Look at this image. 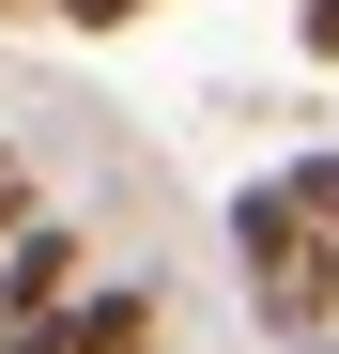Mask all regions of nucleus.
<instances>
[{
    "mask_svg": "<svg viewBox=\"0 0 339 354\" xmlns=\"http://www.w3.org/2000/svg\"><path fill=\"white\" fill-rule=\"evenodd\" d=\"M232 247H247V308L324 354V339H339V231H309L293 185L262 169V185H232Z\"/></svg>",
    "mask_w": 339,
    "mask_h": 354,
    "instance_id": "nucleus-1",
    "label": "nucleus"
},
{
    "mask_svg": "<svg viewBox=\"0 0 339 354\" xmlns=\"http://www.w3.org/2000/svg\"><path fill=\"white\" fill-rule=\"evenodd\" d=\"M93 292V231H62V216H31L16 247H0V324H62Z\"/></svg>",
    "mask_w": 339,
    "mask_h": 354,
    "instance_id": "nucleus-2",
    "label": "nucleus"
},
{
    "mask_svg": "<svg viewBox=\"0 0 339 354\" xmlns=\"http://www.w3.org/2000/svg\"><path fill=\"white\" fill-rule=\"evenodd\" d=\"M62 339H77V354H154V292H139V277H93L77 308H62Z\"/></svg>",
    "mask_w": 339,
    "mask_h": 354,
    "instance_id": "nucleus-3",
    "label": "nucleus"
},
{
    "mask_svg": "<svg viewBox=\"0 0 339 354\" xmlns=\"http://www.w3.org/2000/svg\"><path fill=\"white\" fill-rule=\"evenodd\" d=\"M277 185H293V216H309V231H339V154H293Z\"/></svg>",
    "mask_w": 339,
    "mask_h": 354,
    "instance_id": "nucleus-4",
    "label": "nucleus"
},
{
    "mask_svg": "<svg viewBox=\"0 0 339 354\" xmlns=\"http://www.w3.org/2000/svg\"><path fill=\"white\" fill-rule=\"evenodd\" d=\"M16 231H31V154L0 139V247H16Z\"/></svg>",
    "mask_w": 339,
    "mask_h": 354,
    "instance_id": "nucleus-5",
    "label": "nucleus"
},
{
    "mask_svg": "<svg viewBox=\"0 0 339 354\" xmlns=\"http://www.w3.org/2000/svg\"><path fill=\"white\" fill-rule=\"evenodd\" d=\"M293 46H309V62H339V0H293Z\"/></svg>",
    "mask_w": 339,
    "mask_h": 354,
    "instance_id": "nucleus-6",
    "label": "nucleus"
},
{
    "mask_svg": "<svg viewBox=\"0 0 339 354\" xmlns=\"http://www.w3.org/2000/svg\"><path fill=\"white\" fill-rule=\"evenodd\" d=\"M139 16V0H62V31H124Z\"/></svg>",
    "mask_w": 339,
    "mask_h": 354,
    "instance_id": "nucleus-7",
    "label": "nucleus"
},
{
    "mask_svg": "<svg viewBox=\"0 0 339 354\" xmlns=\"http://www.w3.org/2000/svg\"><path fill=\"white\" fill-rule=\"evenodd\" d=\"M0 354H77V339L62 324H0Z\"/></svg>",
    "mask_w": 339,
    "mask_h": 354,
    "instance_id": "nucleus-8",
    "label": "nucleus"
},
{
    "mask_svg": "<svg viewBox=\"0 0 339 354\" xmlns=\"http://www.w3.org/2000/svg\"><path fill=\"white\" fill-rule=\"evenodd\" d=\"M0 16H62V0H0Z\"/></svg>",
    "mask_w": 339,
    "mask_h": 354,
    "instance_id": "nucleus-9",
    "label": "nucleus"
},
{
    "mask_svg": "<svg viewBox=\"0 0 339 354\" xmlns=\"http://www.w3.org/2000/svg\"><path fill=\"white\" fill-rule=\"evenodd\" d=\"M324 354H339V339H324Z\"/></svg>",
    "mask_w": 339,
    "mask_h": 354,
    "instance_id": "nucleus-10",
    "label": "nucleus"
}]
</instances>
